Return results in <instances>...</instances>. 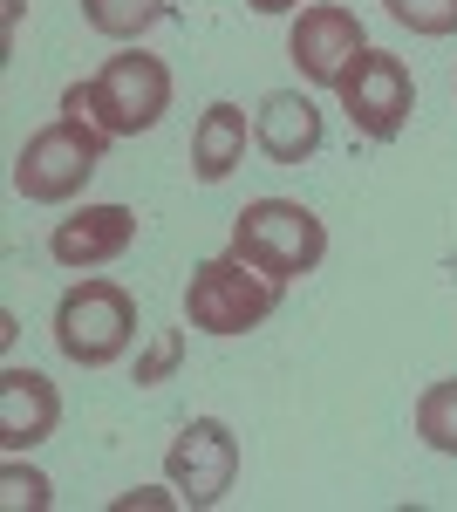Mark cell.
I'll return each mask as SVG.
<instances>
[{"mask_svg":"<svg viewBox=\"0 0 457 512\" xmlns=\"http://www.w3.org/2000/svg\"><path fill=\"white\" fill-rule=\"evenodd\" d=\"M62 110L69 117H89L103 137H144L171 110V69L157 55H144V48L110 55L89 82H69L62 89Z\"/></svg>","mask_w":457,"mask_h":512,"instance_id":"obj_1","label":"cell"},{"mask_svg":"<svg viewBox=\"0 0 457 512\" xmlns=\"http://www.w3.org/2000/svg\"><path fill=\"white\" fill-rule=\"evenodd\" d=\"M103 151H110V137L89 117L62 110L55 123H41L35 137L14 151V192L28 198V205H69L103 171Z\"/></svg>","mask_w":457,"mask_h":512,"instance_id":"obj_2","label":"cell"},{"mask_svg":"<svg viewBox=\"0 0 457 512\" xmlns=\"http://www.w3.org/2000/svg\"><path fill=\"white\" fill-rule=\"evenodd\" d=\"M232 253L253 260L260 274H273L280 287H294V280H307L328 260V226L307 212L301 198H253L232 219Z\"/></svg>","mask_w":457,"mask_h":512,"instance_id":"obj_3","label":"cell"},{"mask_svg":"<svg viewBox=\"0 0 457 512\" xmlns=\"http://www.w3.org/2000/svg\"><path fill=\"white\" fill-rule=\"evenodd\" d=\"M280 280L260 274L253 260H239V253H219V260H198L185 280V321L198 335H246V328H260V321L280 308Z\"/></svg>","mask_w":457,"mask_h":512,"instance_id":"obj_4","label":"cell"},{"mask_svg":"<svg viewBox=\"0 0 457 512\" xmlns=\"http://www.w3.org/2000/svg\"><path fill=\"white\" fill-rule=\"evenodd\" d=\"M137 342V301L116 280H76L55 301V349L76 369H110Z\"/></svg>","mask_w":457,"mask_h":512,"instance_id":"obj_5","label":"cell"},{"mask_svg":"<svg viewBox=\"0 0 457 512\" xmlns=\"http://www.w3.org/2000/svg\"><path fill=\"white\" fill-rule=\"evenodd\" d=\"M335 96H342L348 123H355L362 137H376V144L403 137V123H410V110H417V82H410V69H403V55H389V48H362Z\"/></svg>","mask_w":457,"mask_h":512,"instance_id":"obj_6","label":"cell"},{"mask_svg":"<svg viewBox=\"0 0 457 512\" xmlns=\"http://www.w3.org/2000/svg\"><path fill=\"white\" fill-rule=\"evenodd\" d=\"M362 48H369V35L355 21V7H342V0H314V7L294 14V28H287V55H294V69L314 89H342V76L355 69Z\"/></svg>","mask_w":457,"mask_h":512,"instance_id":"obj_7","label":"cell"},{"mask_svg":"<svg viewBox=\"0 0 457 512\" xmlns=\"http://www.w3.org/2000/svg\"><path fill=\"white\" fill-rule=\"evenodd\" d=\"M164 472H171V492L185 506H219L232 492V478H239V437L219 417H191L164 451Z\"/></svg>","mask_w":457,"mask_h":512,"instance_id":"obj_8","label":"cell"},{"mask_svg":"<svg viewBox=\"0 0 457 512\" xmlns=\"http://www.w3.org/2000/svg\"><path fill=\"white\" fill-rule=\"evenodd\" d=\"M137 246V212L130 205H82L69 219H55V233H48V253L62 260V267H110Z\"/></svg>","mask_w":457,"mask_h":512,"instance_id":"obj_9","label":"cell"},{"mask_svg":"<svg viewBox=\"0 0 457 512\" xmlns=\"http://www.w3.org/2000/svg\"><path fill=\"white\" fill-rule=\"evenodd\" d=\"M62 424V390L41 369H7L0 376V444L7 451H35Z\"/></svg>","mask_w":457,"mask_h":512,"instance_id":"obj_10","label":"cell"},{"mask_svg":"<svg viewBox=\"0 0 457 512\" xmlns=\"http://www.w3.org/2000/svg\"><path fill=\"white\" fill-rule=\"evenodd\" d=\"M253 144H260L273 164H307L321 151V110H314V96L273 89L267 103H260V117H253Z\"/></svg>","mask_w":457,"mask_h":512,"instance_id":"obj_11","label":"cell"},{"mask_svg":"<svg viewBox=\"0 0 457 512\" xmlns=\"http://www.w3.org/2000/svg\"><path fill=\"white\" fill-rule=\"evenodd\" d=\"M246 144H253V123L239 103H212L205 117L191 123V171L198 185H226L232 171L246 164Z\"/></svg>","mask_w":457,"mask_h":512,"instance_id":"obj_12","label":"cell"},{"mask_svg":"<svg viewBox=\"0 0 457 512\" xmlns=\"http://www.w3.org/2000/svg\"><path fill=\"white\" fill-rule=\"evenodd\" d=\"M171 14V0H82V21L110 41H144Z\"/></svg>","mask_w":457,"mask_h":512,"instance_id":"obj_13","label":"cell"},{"mask_svg":"<svg viewBox=\"0 0 457 512\" xmlns=\"http://www.w3.org/2000/svg\"><path fill=\"white\" fill-rule=\"evenodd\" d=\"M417 437L430 451L457 458V376H444V383H430L417 396Z\"/></svg>","mask_w":457,"mask_h":512,"instance_id":"obj_14","label":"cell"},{"mask_svg":"<svg viewBox=\"0 0 457 512\" xmlns=\"http://www.w3.org/2000/svg\"><path fill=\"white\" fill-rule=\"evenodd\" d=\"M382 14H389L396 28L423 35V41H444V35H457V0H382Z\"/></svg>","mask_w":457,"mask_h":512,"instance_id":"obj_15","label":"cell"},{"mask_svg":"<svg viewBox=\"0 0 457 512\" xmlns=\"http://www.w3.org/2000/svg\"><path fill=\"white\" fill-rule=\"evenodd\" d=\"M0 492H7V512H41L48 499H55V485L41 472H28L21 465V451H7V472H0Z\"/></svg>","mask_w":457,"mask_h":512,"instance_id":"obj_16","label":"cell"},{"mask_svg":"<svg viewBox=\"0 0 457 512\" xmlns=\"http://www.w3.org/2000/svg\"><path fill=\"white\" fill-rule=\"evenodd\" d=\"M178 362H185V328H157L151 349L137 355V383H144V390H157V383H164Z\"/></svg>","mask_w":457,"mask_h":512,"instance_id":"obj_17","label":"cell"},{"mask_svg":"<svg viewBox=\"0 0 457 512\" xmlns=\"http://www.w3.org/2000/svg\"><path fill=\"white\" fill-rule=\"evenodd\" d=\"M246 7H253V14H294L301 0H246Z\"/></svg>","mask_w":457,"mask_h":512,"instance_id":"obj_18","label":"cell"}]
</instances>
